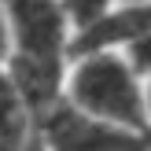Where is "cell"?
Wrapping results in <instances>:
<instances>
[{
	"mask_svg": "<svg viewBox=\"0 0 151 151\" xmlns=\"http://www.w3.org/2000/svg\"><path fill=\"white\" fill-rule=\"evenodd\" d=\"M63 103H70L74 111L96 122L118 125L151 140V122L144 111V81L133 74L122 52H96V55L70 59Z\"/></svg>",
	"mask_w": 151,
	"mask_h": 151,
	"instance_id": "cell-1",
	"label": "cell"
},
{
	"mask_svg": "<svg viewBox=\"0 0 151 151\" xmlns=\"http://www.w3.org/2000/svg\"><path fill=\"white\" fill-rule=\"evenodd\" d=\"M37 144L41 151H151L147 137L96 122L70 103H59L37 122Z\"/></svg>",
	"mask_w": 151,
	"mask_h": 151,
	"instance_id": "cell-2",
	"label": "cell"
},
{
	"mask_svg": "<svg viewBox=\"0 0 151 151\" xmlns=\"http://www.w3.org/2000/svg\"><path fill=\"white\" fill-rule=\"evenodd\" d=\"M4 15L15 59H66L74 33L59 0H4Z\"/></svg>",
	"mask_w": 151,
	"mask_h": 151,
	"instance_id": "cell-3",
	"label": "cell"
},
{
	"mask_svg": "<svg viewBox=\"0 0 151 151\" xmlns=\"http://www.w3.org/2000/svg\"><path fill=\"white\" fill-rule=\"evenodd\" d=\"M66 59H7L4 74L11 81V88L19 92L22 107L29 111L33 122H41L48 111H55L63 103V88H66Z\"/></svg>",
	"mask_w": 151,
	"mask_h": 151,
	"instance_id": "cell-4",
	"label": "cell"
},
{
	"mask_svg": "<svg viewBox=\"0 0 151 151\" xmlns=\"http://www.w3.org/2000/svg\"><path fill=\"white\" fill-rule=\"evenodd\" d=\"M147 29H151V4H118L96 26H88V29H81V33L70 37L66 59L96 55V52H125Z\"/></svg>",
	"mask_w": 151,
	"mask_h": 151,
	"instance_id": "cell-5",
	"label": "cell"
},
{
	"mask_svg": "<svg viewBox=\"0 0 151 151\" xmlns=\"http://www.w3.org/2000/svg\"><path fill=\"white\" fill-rule=\"evenodd\" d=\"M0 151H41L37 144V122L22 107L19 92L11 88L4 66H0Z\"/></svg>",
	"mask_w": 151,
	"mask_h": 151,
	"instance_id": "cell-6",
	"label": "cell"
},
{
	"mask_svg": "<svg viewBox=\"0 0 151 151\" xmlns=\"http://www.w3.org/2000/svg\"><path fill=\"white\" fill-rule=\"evenodd\" d=\"M59 7L70 22V33H81V29L96 26L107 11H114L118 0H59Z\"/></svg>",
	"mask_w": 151,
	"mask_h": 151,
	"instance_id": "cell-7",
	"label": "cell"
},
{
	"mask_svg": "<svg viewBox=\"0 0 151 151\" xmlns=\"http://www.w3.org/2000/svg\"><path fill=\"white\" fill-rule=\"evenodd\" d=\"M122 55H125V63L133 66V74H137L140 81H144V78H151V29L140 37L137 44H129Z\"/></svg>",
	"mask_w": 151,
	"mask_h": 151,
	"instance_id": "cell-8",
	"label": "cell"
},
{
	"mask_svg": "<svg viewBox=\"0 0 151 151\" xmlns=\"http://www.w3.org/2000/svg\"><path fill=\"white\" fill-rule=\"evenodd\" d=\"M11 59V37H7V15H4V0H0V66Z\"/></svg>",
	"mask_w": 151,
	"mask_h": 151,
	"instance_id": "cell-9",
	"label": "cell"
},
{
	"mask_svg": "<svg viewBox=\"0 0 151 151\" xmlns=\"http://www.w3.org/2000/svg\"><path fill=\"white\" fill-rule=\"evenodd\" d=\"M144 111H147V122H151V78H144Z\"/></svg>",
	"mask_w": 151,
	"mask_h": 151,
	"instance_id": "cell-10",
	"label": "cell"
},
{
	"mask_svg": "<svg viewBox=\"0 0 151 151\" xmlns=\"http://www.w3.org/2000/svg\"><path fill=\"white\" fill-rule=\"evenodd\" d=\"M118 4H151V0H118Z\"/></svg>",
	"mask_w": 151,
	"mask_h": 151,
	"instance_id": "cell-11",
	"label": "cell"
}]
</instances>
